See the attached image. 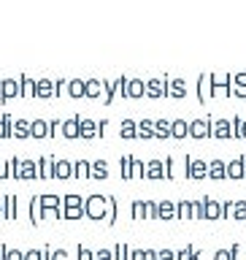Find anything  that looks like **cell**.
Returning <instances> with one entry per match:
<instances>
[{
	"mask_svg": "<svg viewBox=\"0 0 246 260\" xmlns=\"http://www.w3.org/2000/svg\"><path fill=\"white\" fill-rule=\"evenodd\" d=\"M84 217L89 219H106L109 217V195H87L84 198Z\"/></svg>",
	"mask_w": 246,
	"mask_h": 260,
	"instance_id": "1",
	"label": "cell"
},
{
	"mask_svg": "<svg viewBox=\"0 0 246 260\" xmlns=\"http://www.w3.org/2000/svg\"><path fill=\"white\" fill-rule=\"evenodd\" d=\"M84 217V198L79 192L62 195V219H81Z\"/></svg>",
	"mask_w": 246,
	"mask_h": 260,
	"instance_id": "2",
	"label": "cell"
},
{
	"mask_svg": "<svg viewBox=\"0 0 246 260\" xmlns=\"http://www.w3.org/2000/svg\"><path fill=\"white\" fill-rule=\"evenodd\" d=\"M14 98H22V84L19 79H3L0 81V103L8 106Z\"/></svg>",
	"mask_w": 246,
	"mask_h": 260,
	"instance_id": "3",
	"label": "cell"
},
{
	"mask_svg": "<svg viewBox=\"0 0 246 260\" xmlns=\"http://www.w3.org/2000/svg\"><path fill=\"white\" fill-rule=\"evenodd\" d=\"M41 203H44V217H57L62 219V198L54 192H44L41 195Z\"/></svg>",
	"mask_w": 246,
	"mask_h": 260,
	"instance_id": "4",
	"label": "cell"
},
{
	"mask_svg": "<svg viewBox=\"0 0 246 260\" xmlns=\"http://www.w3.org/2000/svg\"><path fill=\"white\" fill-rule=\"evenodd\" d=\"M16 179H24V182H30V179H41V168L36 160H22L19 166V174H16Z\"/></svg>",
	"mask_w": 246,
	"mask_h": 260,
	"instance_id": "5",
	"label": "cell"
},
{
	"mask_svg": "<svg viewBox=\"0 0 246 260\" xmlns=\"http://www.w3.org/2000/svg\"><path fill=\"white\" fill-rule=\"evenodd\" d=\"M62 138H81V125H79V117H68L62 119Z\"/></svg>",
	"mask_w": 246,
	"mask_h": 260,
	"instance_id": "6",
	"label": "cell"
},
{
	"mask_svg": "<svg viewBox=\"0 0 246 260\" xmlns=\"http://www.w3.org/2000/svg\"><path fill=\"white\" fill-rule=\"evenodd\" d=\"M11 136H14V138H30V136H32V122H30V119H14Z\"/></svg>",
	"mask_w": 246,
	"mask_h": 260,
	"instance_id": "7",
	"label": "cell"
},
{
	"mask_svg": "<svg viewBox=\"0 0 246 260\" xmlns=\"http://www.w3.org/2000/svg\"><path fill=\"white\" fill-rule=\"evenodd\" d=\"M54 154H44V157L38 160V168H41V179H54Z\"/></svg>",
	"mask_w": 246,
	"mask_h": 260,
	"instance_id": "8",
	"label": "cell"
},
{
	"mask_svg": "<svg viewBox=\"0 0 246 260\" xmlns=\"http://www.w3.org/2000/svg\"><path fill=\"white\" fill-rule=\"evenodd\" d=\"M41 219H44V203H41V195H32L30 198V222L41 225Z\"/></svg>",
	"mask_w": 246,
	"mask_h": 260,
	"instance_id": "9",
	"label": "cell"
},
{
	"mask_svg": "<svg viewBox=\"0 0 246 260\" xmlns=\"http://www.w3.org/2000/svg\"><path fill=\"white\" fill-rule=\"evenodd\" d=\"M68 95L76 98H87V81L84 79H68Z\"/></svg>",
	"mask_w": 246,
	"mask_h": 260,
	"instance_id": "10",
	"label": "cell"
},
{
	"mask_svg": "<svg viewBox=\"0 0 246 260\" xmlns=\"http://www.w3.org/2000/svg\"><path fill=\"white\" fill-rule=\"evenodd\" d=\"M36 98H57V87L52 84V79H38V89H36Z\"/></svg>",
	"mask_w": 246,
	"mask_h": 260,
	"instance_id": "11",
	"label": "cell"
},
{
	"mask_svg": "<svg viewBox=\"0 0 246 260\" xmlns=\"http://www.w3.org/2000/svg\"><path fill=\"white\" fill-rule=\"evenodd\" d=\"M73 174H76V166H73L71 160H57V166H54V176L57 179H71Z\"/></svg>",
	"mask_w": 246,
	"mask_h": 260,
	"instance_id": "12",
	"label": "cell"
},
{
	"mask_svg": "<svg viewBox=\"0 0 246 260\" xmlns=\"http://www.w3.org/2000/svg\"><path fill=\"white\" fill-rule=\"evenodd\" d=\"M19 84H22V98H36L38 79H30L27 73H22V76H19Z\"/></svg>",
	"mask_w": 246,
	"mask_h": 260,
	"instance_id": "13",
	"label": "cell"
},
{
	"mask_svg": "<svg viewBox=\"0 0 246 260\" xmlns=\"http://www.w3.org/2000/svg\"><path fill=\"white\" fill-rule=\"evenodd\" d=\"M3 214H6V219H14L16 217V195L14 192H6L3 195Z\"/></svg>",
	"mask_w": 246,
	"mask_h": 260,
	"instance_id": "14",
	"label": "cell"
},
{
	"mask_svg": "<svg viewBox=\"0 0 246 260\" xmlns=\"http://www.w3.org/2000/svg\"><path fill=\"white\" fill-rule=\"evenodd\" d=\"M79 125H81V138H95L97 136V125L89 117H79Z\"/></svg>",
	"mask_w": 246,
	"mask_h": 260,
	"instance_id": "15",
	"label": "cell"
},
{
	"mask_svg": "<svg viewBox=\"0 0 246 260\" xmlns=\"http://www.w3.org/2000/svg\"><path fill=\"white\" fill-rule=\"evenodd\" d=\"M11 125H14L11 114L3 111V117H0V141H3V138H11Z\"/></svg>",
	"mask_w": 246,
	"mask_h": 260,
	"instance_id": "16",
	"label": "cell"
},
{
	"mask_svg": "<svg viewBox=\"0 0 246 260\" xmlns=\"http://www.w3.org/2000/svg\"><path fill=\"white\" fill-rule=\"evenodd\" d=\"M32 138H49V122L46 119H32Z\"/></svg>",
	"mask_w": 246,
	"mask_h": 260,
	"instance_id": "17",
	"label": "cell"
},
{
	"mask_svg": "<svg viewBox=\"0 0 246 260\" xmlns=\"http://www.w3.org/2000/svg\"><path fill=\"white\" fill-rule=\"evenodd\" d=\"M103 81L100 79H87V98H100Z\"/></svg>",
	"mask_w": 246,
	"mask_h": 260,
	"instance_id": "18",
	"label": "cell"
},
{
	"mask_svg": "<svg viewBox=\"0 0 246 260\" xmlns=\"http://www.w3.org/2000/svg\"><path fill=\"white\" fill-rule=\"evenodd\" d=\"M73 166H76V176L79 179H87L89 174H92V162H89V160H76Z\"/></svg>",
	"mask_w": 246,
	"mask_h": 260,
	"instance_id": "19",
	"label": "cell"
},
{
	"mask_svg": "<svg viewBox=\"0 0 246 260\" xmlns=\"http://www.w3.org/2000/svg\"><path fill=\"white\" fill-rule=\"evenodd\" d=\"M0 252H3V260H24V252L8 247V244H3V247H0Z\"/></svg>",
	"mask_w": 246,
	"mask_h": 260,
	"instance_id": "20",
	"label": "cell"
},
{
	"mask_svg": "<svg viewBox=\"0 0 246 260\" xmlns=\"http://www.w3.org/2000/svg\"><path fill=\"white\" fill-rule=\"evenodd\" d=\"M89 176H95V179H106V176H109V166H106L103 160L92 162V174H89Z\"/></svg>",
	"mask_w": 246,
	"mask_h": 260,
	"instance_id": "21",
	"label": "cell"
},
{
	"mask_svg": "<svg viewBox=\"0 0 246 260\" xmlns=\"http://www.w3.org/2000/svg\"><path fill=\"white\" fill-rule=\"evenodd\" d=\"M76 255H79V260H95V255L84 247V244H79V247H76Z\"/></svg>",
	"mask_w": 246,
	"mask_h": 260,
	"instance_id": "22",
	"label": "cell"
},
{
	"mask_svg": "<svg viewBox=\"0 0 246 260\" xmlns=\"http://www.w3.org/2000/svg\"><path fill=\"white\" fill-rule=\"evenodd\" d=\"M119 133L125 136V138H133V136H135V125H133V122H122V130H119Z\"/></svg>",
	"mask_w": 246,
	"mask_h": 260,
	"instance_id": "23",
	"label": "cell"
},
{
	"mask_svg": "<svg viewBox=\"0 0 246 260\" xmlns=\"http://www.w3.org/2000/svg\"><path fill=\"white\" fill-rule=\"evenodd\" d=\"M24 260H44V249H30V252H24Z\"/></svg>",
	"mask_w": 246,
	"mask_h": 260,
	"instance_id": "24",
	"label": "cell"
},
{
	"mask_svg": "<svg viewBox=\"0 0 246 260\" xmlns=\"http://www.w3.org/2000/svg\"><path fill=\"white\" fill-rule=\"evenodd\" d=\"M19 166H22L19 157H11V160H8V168H11V176H14V179H16V174H19Z\"/></svg>",
	"mask_w": 246,
	"mask_h": 260,
	"instance_id": "25",
	"label": "cell"
},
{
	"mask_svg": "<svg viewBox=\"0 0 246 260\" xmlns=\"http://www.w3.org/2000/svg\"><path fill=\"white\" fill-rule=\"evenodd\" d=\"M11 176V168H8V160H0V179Z\"/></svg>",
	"mask_w": 246,
	"mask_h": 260,
	"instance_id": "26",
	"label": "cell"
},
{
	"mask_svg": "<svg viewBox=\"0 0 246 260\" xmlns=\"http://www.w3.org/2000/svg\"><path fill=\"white\" fill-rule=\"evenodd\" d=\"M114 217H117V203L109 198V217H106V222H114Z\"/></svg>",
	"mask_w": 246,
	"mask_h": 260,
	"instance_id": "27",
	"label": "cell"
},
{
	"mask_svg": "<svg viewBox=\"0 0 246 260\" xmlns=\"http://www.w3.org/2000/svg\"><path fill=\"white\" fill-rule=\"evenodd\" d=\"M141 89H144V87L138 84V81H133V84L127 87V95H133V98H135V95H141Z\"/></svg>",
	"mask_w": 246,
	"mask_h": 260,
	"instance_id": "28",
	"label": "cell"
},
{
	"mask_svg": "<svg viewBox=\"0 0 246 260\" xmlns=\"http://www.w3.org/2000/svg\"><path fill=\"white\" fill-rule=\"evenodd\" d=\"M122 176H125V179H130V176H133V174H130V160H127V157L122 160Z\"/></svg>",
	"mask_w": 246,
	"mask_h": 260,
	"instance_id": "29",
	"label": "cell"
},
{
	"mask_svg": "<svg viewBox=\"0 0 246 260\" xmlns=\"http://www.w3.org/2000/svg\"><path fill=\"white\" fill-rule=\"evenodd\" d=\"M52 260H68V252H65V249H54L52 252Z\"/></svg>",
	"mask_w": 246,
	"mask_h": 260,
	"instance_id": "30",
	"label": "cell"
},
{
	"mask_svg": "<svg viewBox=\"0 0 246 260\" xmlns=\"http://www.w3.org/2000/svg\"><path fill=\"white\" fill-rule=\"evenodd\" d=\"M95 260H114V255H111L109 249H100V252L95 255Z\"/></svg>",
	"mask_w": 246,
	"mask_h": 260,
	"instance_id": "31",
	"label": "cell"
},
{
	"mask_svg": "<svg viewBox=\"0 0 246 260\" xmlns=\"http://www.w3.org/2000/svg\"><path fill=\"white\" fill-rule=\"evenodd\" d=\"M114 257H117V260H127V249H125V247H119V249H117V255H114Z\"/></svg>",
	"mask_w": 246,
	"mask_h": 260,
	"instance_id": "32",
	"label": "cell"
},
{
	"mask_svg": "<svg viewBox=\"0 0 246 260\" xmlns=\"http://www.w3.org/2000/svg\"><path fill=\"white\" fill-rule=\"evenodd\" d=\"M133 214H135V217L144 214V206H141V203H135V206H133Z\"/></svg>",
	"mask_w": 246,
	"mask_h": 260,
	"instance_id": "33",
	"label": "cell"
},
{
	"mask_svg": "<svg viewBox=\"0 0 246 260\" xmlns=\"http://www.w3.org/2000/svg\"><path fill=\"white\" fill-rule=\"evenodd\" d=\"M6 214H3V201H0V219H3Z\"/></svg>",
	"mask_w": 246,
	"mask_h": 260,
	"instance_id": "34",
	"label": "cell"
},
{
	"mask_svg": "<svg viewBox=\"0 0 246 260\" xmlns=\"http://www.w3.org/2000/svg\"><path fill=\"white\" fill-rule=\"evenodd\" d=\"M0 260H3V252H0Z\"/></svg>",
	"mask_w": 246,
	"mask_h": 260,
	"instance_id": "35",
	"label": "cell"
}]
</instances>
